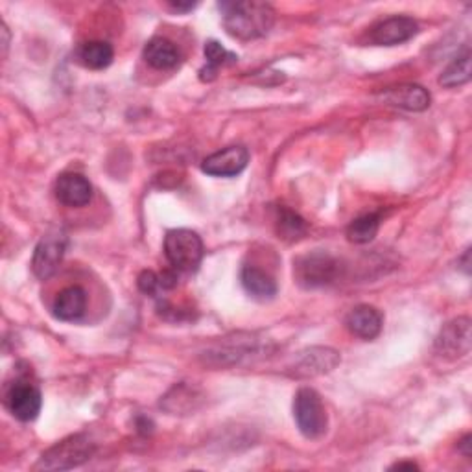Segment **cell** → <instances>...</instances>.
<instances>
[{"mask_svg":"<svg viewBox=\"0 0 472 472\" xmlns=\"http://www.w3.org/2000/svg\"><path fill=\"white\" fill-rule=\"evenodd\" d=\"M6 406L12 412V415L22 423H30L38 419L41 406H43V397L41 391L30 384V382H13L6 391Z\"/></svg>","mask_w":472,"mask_h":472,"instance_id":"7","label":"cell"},{"mask_svg":"<svg viewBox=\"0 0 472 472\" xmlns=\"http://www.w3.org/2000/svg\"><path fill=\"white\" fill-rule=\"evenodd\" d=\"M220 10L227 33L242 41L264 38L275 21L274 8L264 3H223Z\"/></svg>","mask_w":472,"mask_h":472,"instance_id":"1","label":"cell"},{"mask_svg":"<svg viewBox=\"0 0 472 472\" xmlns=\"http://www.w3.org/2000/svg\"><path fill=\"white\" fill-rule=\"evenodd\" d=\"M344 272V264L325 251H314L302 255L293 262L295 281L302 288H321L338 281Z\"/></svg>","mask_w":472,"mask_h":472,"instance_id":"2","label":"cell"},{"mask_svg":"<svg viewBox=\"0 0 472 472\" xmlns=\"http://www.w3.org/2000/svg\"><path fill=\"white\" fill-rule=\"evenodd\" d=\"M379 229H380V214L379 213L363 214V216L351 222V225L347 227V239L354 244H369L377 236Z\"/></svg>","mask_w":472,"mask_h":472,"instance_id":"19","label":"cell"},{"mask_svg":"<svg viewBox=\"0 0 472 472\" xmlns=\"http://www.w3.org/2000/svg\"><path fill=\"white\" fill-rule=\"evenodd\" d=\"M393 470H402V468H410V470H419V465L414 461H398L395 465H391Z\"/></svg>","mask_w":472,"mask_h":472,"instance_id":"24","label":"cell"},{"mask_svg":"<svg viewBox=\"0 0 472 472\" xmlns=\"http://www.w3.org/2000/svg\"><path fill=\"white\" fill-rule=\"evenodd\" d=\"M113 47L106 41H89L78 50V59L91 71H102L113 63Z\"/></svg>","mask_w":472,"mask_h":472,"instance_id":"18","label":"cell"},{"mask_svg":"<svg viewBox=\"0 0 472 472\" xmlns=\"http://www.w3.org/2000/svg\"><path fill=\"white\" fill-rule=\"evenodd\" d=\"M417 31L419 24L412 17H389L371 28L369 41L379 47H395L410 41Z\"/></svg>","mask_w":472,"mask_h":472,"instance_id":"9","label":"cell"},{"mask_svg":"<svg viewBox=\"0 0 472 472\" xmlns=\"http://www.w3.org/2000/svg\"><path fill=\"white\" fill-rule=\"evenodd\" d=\"M56 196L66 207H85L92 199V185L82 174L66 172L56 183Z\"/></svg>","mask_w":472,"mask_h":472,"instance_id":"11","label":"cell"},{"mask_svg":"<svg viewBox=\"0 0 472 472\" xmlns=\"http://www.w3.org/2000/svg\"><path fill=\"white\" fill-rule=\"evenodd\" d=\"M345 325L351 330V334L369 342V340H375L377 336L382 332L384 319H382V314L375 307L360 305L347 314Z\"/></svg>","mask_w":472,"mask_h":472,"instance_id":"13","label":"cell"},{"mask_svg":"<svg viewBox=\"0 0 472 472\" xmlns=\"http://www.w3.org/2000/svg\"><path fill=\"white\" fill-rule=\"evenodd\" d=\"M144 59L148 65L153 66V69L168 71L179 65L181 54H179V48L170 39L153 38L144 47Z\"/></svg>","mask_w":472,"mask_h":472,"instance_id":"16","label":"cell"},{"mask_svg":"<svg viewBox=\"0 0 472 472\" xmlns=\"http://www.w3.org/2000/svg\"><path fill=\"white\" fill-rule=\"evenodd\" d=\"M470 80V52L465 50L463 54H459L449 66L445 69V73L440 78V83L443 87L454 89L459 87L463 83H467Z\"/></svg>","mask_w":472,"mask_h":472,"instance_id":"21","label":"cell"},{"mask_svg":"<svg viewBox=\"0 0 472 472\" xmlns=\"http://www.w3.org/2000/svg\"><path fill=\"white\" fill-rule=\"evenodd\" d=\"M468 447H470V435H465L463 437V440L459 441V450L468 458L470 456V450H468Z\"/></svg>","mask_w":472,"mask_h":472,"instance_id":"25","label":"cell"},{"mask_svg":"<svg viewBox=\"0 0 472 472\" xmlns=\"http://www.w3.org/2000/svg\"><path fill=\"white\" fill-rule=\"evenodd\" d=\"M205 59H207V66L201 71V80H213L220 66L231 65L239 57H236V54L229 52L227 48H223L218 41H209L205 45Z\"/></svg>","mask_w":472,"mask_h":472,"instance_id":"20","label":"cell"},{"mask_svg":"<svg viewBox=\"0 0 472 472\" xmlns=\"http://www.w3.org/2000/svg\"><path fill=\"white\" fill-rule=\"evenodd\" d=\"M139 288H141L143 293L152 295V297H155L161 290H164L161 277L155 275L153 272H144V274H141V277H139Z\"/></svg>","mask_w":472,"mask_h":472,"instance_id":"23","label":"cell"},{"mask_svg":"<svg viewBox=\"0 0 472 472\" xmlns=\"http://www.w3.org/2000/svg\"><path fill=\"white\" fill-rule=\"evenodd\" d=\"M240 283L244 290L258 301H267L277 295V283L260 267L246 266L240 274Z\"/></svg>","mask_w":472,"mask_h":472,"instance_id":"17","label":"cell"},{"mask_svg":"<svg viewBox=\"0 0 472 472\" xmlns=\"http://www.w3.org/2000/svg\"><path fill=\"white\" fill-rule=\"evenodd\" d=\"M437 351L449 358H459L470 351V319L458 318L445 325L435 342Z\"/></svg>","mask_w":472,"mask_h":472,"instance_id":"10","label":"cell"},{"mask_svg":"<svg viewBox=\"0 0 472 472\" xmlns=\"http://www.w3.org/2000/svg\"><path fill=\"white\" fill-rule=\"evenodd\" d=\"M194 6L196 4H179V3L178 4H170V8L176 10V12H190V10H194Z\"/></svg>","mask_w":472,"mask_h":472,"instance_id":"26","label":"cell"},{"mask_svg":"<svg viewBox=\"0 0 472 472\" xmlns=\"http://www.w3.org/2000/svg\"><path fill=\"white\" fill-rule=\"evenodd\" d=\"M204 240L190 229H172L164 236V255L178 272H196L204 260Z\"/></svg>","mask_w":472,"mask_h":472,"instance_id":"3","label":"cell"},{"mask_svg":"<svg viewBox=\"0 0 472 472\" xmlns=\"http://www.w3.org/2000/svg\"><path fill=\"white\" fill-rule=\"evenodd\" d=\"M94 452V445L87 435L76 433L66 437V440L59 441L52 449H48L39 463L36 465V470H66L83 465L87 459H91Z\"/></svg>","mask_w":472,"mask_h":472,"instance_id":"5","label":"cell"},{"mask_svg":"<svg viewBox=\"0 0 472 472\" xmlns=\"http://www.w3.org/2000/svg\"><path fill=\"white\" fill-rule=\"evenodd\" d=\"M65 249H66V236L63 232L57 231L43 236L36 251H33V258H31L33 275L41 281L50 279L57 272V267L65 257Z\"/></svg>","mask_w":472,"mask_h":472,"instance_id":"6","label":"cell"},{"mask_svg":"<svg viewBox=\"0 0 472 472\" xmlns=\"http://www.w3.org/2000/svg\"><path fill=\"white\" fill-rule=\"evenodd\" d=\"M54 316L61 321H78L87 310V293L80 286H69L57 293L54 301Z\"/></svg>","mask_w":472,"mask_h":472,"instance_id":"15","label":"cell"},{"mask_svg":"<svg viewBox=\"0 0 472 472\" xmlns=\"http://www.w3.org/2000/svg\"><path fill=\"white\" fill-rule=\"evenodd\" d=\"M382 98L386 100L388 104H391L395 108L406 109V111H415V113L428 109L430 102H432L430 92L424 87L414 85V83L388 89L382 94Z\"/></svg>","mask_w":472,"mask_h":472,"instance_id":"14","label":"cell"},{"mask_svg":"<svg viewBox=\"0 0 472 472\" xmlns=\"http://www.w3.org/2000/svg\"><path fill=\"white\" fill-rule=\"evenodd\" d=\"M249 162V152L244 146H227L213 155H209L201 170L214 178H234L246 170Z\"/></svg>","mask_w":472,"mask_h":472,"instance_id":"8","label":"cell"},{"mask_svg":"<svg viewBox=\"0 0 472 472\" xmlns=\"http://www.w3.org/2000/svg\"><path fill=\"white\" fill-rule=\"evenodd\" d=\"M277 231L279 234H283L284 239H299V236L307 231V223L302 220L299 214L292 213L286 207L279 209V216H277Z\"/></svg>","mask_w":472,"mask_h":472,"instance_id":"22","label":"cell"},{"mask_svg":"<svg viewBox=\"0 0 472 472\" xmlns=\"http://www.w3.org/2000/svg\"><path fill=\"white\" fill-rule=\"evenodd\" d=\"M293 417L299 432L307 440H319L327 433L328 415L319 393L312 388H301L293 400Z\"/></svg>","mask_w":472,"mask_h":472,"instance_id":"4","label":"cell"},{"mask_svg":"<svg viewBox=\"0 0 472 472\" xmlns=\"http://www.w3.org/2000/svg\"><path fill=\"white\" fill-rule=\"evenodd\" d=\"M338 363H340L338 353L327 347H314L299 354L295 362V377L325 375Z\"/></svg>","mask_w":472,"mask_h":472,"instance_id":"12","label":"cell"}]
</instances>
